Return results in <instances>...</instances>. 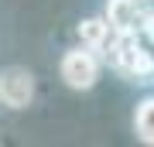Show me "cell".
I'll use <instances>...</instances> for the list:
<instances>
[{"instance_id": "5", "label": "cell", "mask_w": 154, "mask_h": 147, "mask_svg": "<svg viewBox=\"0 0 154 147\" xmlns=\"http://www.w3.org/2000/svg\"><path fill=\"white\" fill-rule=\"evenodd\" d=\"M110 34H113V27H110L106 17H93V21H82V24H79L82 48H89V51H103L106 41H110Z\"/></svg>"}, {"instance_id": "3", "label": "cell", "mask_w": 154, "mask_h": 147, "mask_svg": "<svg viewBox=\"0 0 154 147\" xmlns=\"http://www.w3.org/2000/svg\"><path fill=\"white\" fill-rule=\"evenodd\" d=\"M34 99V75L21 65H11L0 72V103L11 109H24Z\"/></svg>"}, {"instance_id": "6", "label": "cell", "mask_w": 154, "mask_h": 147, "mask_svg": "<svg viewBox=\"0 0 154 147\" xmlns=\"http://www.w3.org/2000/svg\"><path fill=\"white\" fill-rule=\"evenodd\" d=\"M134 127H137V137L144 144H154V96L144 99L137 106V116H134Z\"/></svg>"}, {"instance_id": "4", "label": "cell", "mask_w": 154, "mask_h": 147, "mask_svg": "<svg viewBox=\"0 0 154 147\" xmlns=\"http://www.w3.org/2000/svg\"><path fill=\"white\" fill-rule=\"evenodd\" d=\"M144 0H110L106 4V21L113 31H134L137 24H144Z\"/></svg>"}, {"instance_id": "1", "label": "cell", "mask_w": 154, "mask_h": 147, "mask_svg": "<svg viewBox=\"0 0 154 147\" xmlns=\"http://www.w3.org/2000/svg\"><path fill=\"white\" fill-rule=\"evenodd\" d=\"M103 55H106V62L116 72H123V75H130L137 82H144L154 72L151 51H144V44L134 38V31H113L110 41H106V48H103Z\"/></svg>"}, {"instance_id": "2", "label": "cell", "mask_w": 154, "mask_h": 147, "mask_svg": "<svg viewBox=\"0 0 154 147\" xmlns=\"http://www.w3.org/2000/svg\"><path fill=\"white\" fill-rule=\"evenodd\" d=\"M58 72H62L69 89H93L96 79H99V62L89 48H72V51L62 55Z\"/></svg>"}]
</instances>
